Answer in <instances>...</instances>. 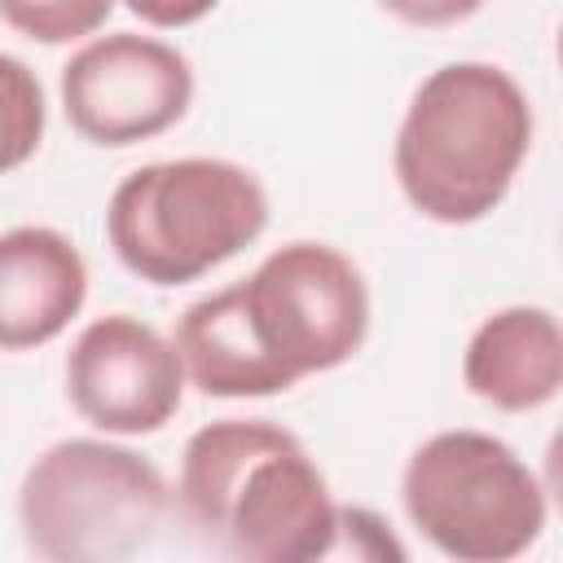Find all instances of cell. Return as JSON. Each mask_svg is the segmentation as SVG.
Listing matches in <instances>:
<instances>
[{
	"label": "cell",
	"mask_w": 563,
	"mask_h": 563,
	"mask_svg": "<svg viewBox=\"0 0 563 563\" xmlns=\"http://www.w3.org/2000/svg\"><path fill=\"white\" fill-rule=\"evenodd\" d=\"M176 506L242 563H317L339 550V506L303 440L268 418H220L185 440Z\"/></svg>",
	"instance_id": "obj_1"
},
{
	"label": "cell",
	"mask_w": 563,
	"mask_h": 563,
	"mask_svg": "<svg viewBox=\"0 0 563 563\" xmlns=\"http://www.w3.org/2000/svg\"><path fill=\"white\" fill-rule=\"evenodd\" d=\"M532 150V101L493 62L435 66L409 97L391 145L405 202L435 224H475L501 207Z\"/></svg>",
	"instance_id": "obj_2"
},
{
	"label": "cell",
	"mask_w": 563,
	"mask_h": 563,
	"mask_svg": "<svg viewBox=\"0 0 563 563\" xmlns=\"http://www.w3.org/2000/svg\"><path fill=\"white\" fill-rule=\"evenodd\" d=\"M268 229L260 176L229 158H163L128 172L106 202L114 260L150 286H185Z\"/></svg>",
	"instance_id": "obj_3"
},
{
	"label": "cell",
	"mask_w": 563,
	"mask_h": 563,
	"mask_svg": "<svg viewBox=\"0 0 563 563\" xmlns=\"http://www.w3.org/2000/svg\"><path fill=\"white\" fill-rule=\"evenodd\" d=\"M172 488L150 457L114 440H57L18 484V528L31 554L53 563H114L141 554Z\"/></svg>",
	"instance_id": "obj_4"
},
{
	"label": "cell",
	"mask_w": 563,
	"mask_h": 563,
	"mask_svg": "<svg viewBox=\"0 0 563 563\" xmlns=\"http://www.w3.org/2000/svg\"><path fill=\"white\" fill-rule=\"evenodd\" d=\"M400 501L427 545L457 563H506L545 532V484L488 431H435L400 475Z\"/></svg>",
	"instance_id": "obj_5"
},
{
	"label": "cell",
	"mask_w": 563,
	"mask_h": 563,
	"mask_svg": "<svg viewBox=\"0 0 563 563\" xmlns=\"http://www.w3.org/2000/svg\"><path fill=\"white\" fill-rule=\"evenodd\" d=\"M233 286L260 352L286 387L347 365L369 334L365 273L330 242H286Z\"/></svg>",
	"instance_id": "obj_6"
},
{
	"label": "cell",
	"mask_w": 563,
	"mask_h": 563,
	"mask_svg": "<svg viewBox=\"0 0 563 563\" xmlns=\"http://www.w3.org/2000/svg\"><path fill=\"white\" fill-rule=\"evenodd\" d=\"M194 66L189 57L154 35L114 31L70 53L62 66L66 123L106 150L154 141L189 114Z\"/></svg>",
	"instance_id": "obj_7"
},
{
	"label": "cell",
	"mask_w": 563,
	"mask_h": 563,
	"mask_svg": "<svg viewBox=\"0 0 563 563\" xmlns=\"http://www.w3.org/2000/svg\"><path fill=\"white\" fill-rule=\"evenodd\" d=\"M66 396L106 435H154L185 400V365L154 325L132 312H106L66 352Z\"/></svg>",
	"instance_id": "obj_8"
},
{
	"label": "cell",
	"mask_w": 563,
	"mask_h": 563,
	"mask_svg": "<svg viewBox=\"0 0 563 563\" xmlns=\"http://www.w3.org/2000/svg\"><path fill=\"white\" fill-rule=\"evenodd\" d=\"M88 299V264L79 246L48 224L0 233V352L53 343Z\"/></svg>",
	"instance_id": "obj_9"
},
{
	"label": "cell",
	"mask_w": 563,
	"mask_h": 563,
	"mask_svg": "<svg viewBox=\"0 0 563 563\" xmlns=\"http://www.w3.org/2000/svg\"><path fill=\"white\" fill-rule=\"evenodd\" d=\"M462 383L501 413H528L563 387V330L541 303H510L484 317L462 352Z\"/></svg>",
	"instance_id": "obj_10"
},
{
	"label": "cell",
	"mask_w": 563,
	"mask_h": 563,
	"mask_svg": "<svg viewBox=\"0 0 563 563\" xmlns=\"http://www.w3.org/2000/svg\"><path fill=\"white\" fill-rule=\"evenodd\" d=\"M44 123H48V106L40 75L22 57L0 53V176L35 158L44 141Z\"/></svg>",
	"instance_id": "obj_11"
},
{
	"label": "cell",
	"mask_w": 563,
	"mask_h": 563,
	"mask_svg": "<svg viewBox=\"0 0 563 563\" xmlns=\"http://www.w3.org/2000/svg\"><path fill=\"white\" fill-rule=\"evenodd\" d=\"M114 0H0V22L40 44H70L106 26Z\"/></svg>",
	"instance_id": "obj_12"
},
{
	"label": "cell",
	"mask_w": 563,
	"mask_h": 563,
	"mask_svg": "<svg viewBox=\"0 0 563 563\" xmlns=\"http://www.w3.org/2000/svg\"><path fill=\"white\" fill-rule=\"evenodd\" d=\"M378 9H387L405 26L440 31V26H457V22L475 18L484 9V0H378Z\"/></svg>",
	"instance_id": "obj_13"
},
{
	"label": "cell",
	"mask_w": 563,
	"mask_h": 563,
	"mask_svg": "<svg viewBox=\"0 0 563 563\" xmlns=\"http://www.w3.org/2000/svg\"><path fill=\"white\" fill-rule=\"evenodd\" d=\"M123 4L154 31H180V26L202 22L220 0H123Z\"/></svg>",
	"instance_id": "obj_14"
}]
</instances>
